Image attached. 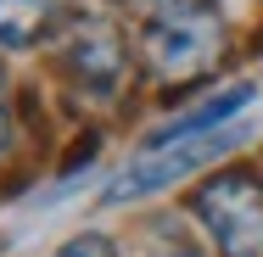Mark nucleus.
Segmentation results:
<instances>
[{
    "mask_svg": "<svg viewBox=\"0 0 263 257\" xmlns=\"http://www.w3.org/2000/svg\"><path fill=\"white\" fill-rule=\"evenodd\" d=\"M140 56L157 78H202L213 62L224 56V23L213 0H168L152 6L140 23Z\"/></svg>",
    "mask_w": 263,
    "mask_h": 257,
    "instance_id": "obj_1",
    "label": "nucleus"
},
{
    "mask_svg": "<svg viewBox=\"0 0 263 257\" xmlns=\"http://www.w3.org/2000/svg\"><path fill=\"white\" fill-rule=\"evenodd\" d=\"M196 218L224 257H263V179L252 168H224L196 190Z\"/></svg>",
    "mask_w": 263,
    "mask_h": 257,
    "instance_id": "obj_2",
    "label": "nucleus"
},
{
    "mask_svg": "<svg viewBox=\"0 0 263 257\" xmlns=\"http://www.w3.org/2000/svg\"><path fill=\"white\" fill-rule=\"evenodd\" d=\"M230 151V134H196V140H179V146H157V151H140L106 190V202H135V196H152V190H168L174 179L196 173L202 162H218Z\"/></svg>",
    "mask_w": 263,
    "mask_h": 257,
    "instance_id": "obj_3",
    "label": "nucleus"
},
{
    "mask_svg": "<svg viewBox=\"0 0 263 257\" xmlns=\"http://www.w3.org/2000/svg\"><path fill=\"white\" fill-rule=\"evenodd\" d=\"M67 73L96 90V95H112L129 73V39L112 17H79L73 34H67Z\"/></svg>",
    "mask_w": 263,
    "mask_h": 257,
    "instance_id": "obj_4",
    "label": "nucleus"
},
{
    "mask_svg": "<svg viewBox=\"0 0 263 257\" xmlns=\"http://www.w3.org/2000/svg\"><path fill=\"white\" fill-rule=\"evenodd\" d=\"M258 95V84H230V90H218L208 106H196V112H179L174 123H162L157 134L146 140V151H157V146H179V140H196V134H218V123H230L235 112H247V101Z\"/></svg>",
    "mask_w": 263,
    "mask_h": 257,
    "instance_id": "obj_5",
    "label": "nucleus"
},
{
    "mask_svg": "<svg viewBox=\"0 0 263 257\" xmlns=\"http://www.w3.org/2000/svg\"><path fill=\"white\" fill-rule=\"evenodd\" d=\"M56 28H62L56 0H0V45L6 51H28L40 39H51Z\"/></svg>",
    "mask_w": 263,
    "mask_h": 257,
    "instance_id": "obj_6",
    "label": "nucleus"
},
{
    "mask_svg": "<svg viewBox=\"0 0 263 257\" xmlns=\"http://www.w3.org/2000/svg\"><path fill=\"white\" fill-rule=\"evenodd\" d=\"M51 257H118V246L106 241V235H96V229H84V235H73V241H62Z\"/></svg>",
    "mask_w": 263,
    "mask_h": 257,
    "instance_id": "obj_7",
    "label": "nucleus"
},
{
    "mask_svg": "<svg viewBox=\"0 0 263 257\" xmlns=\"http://www.w3.org/2000/svg\"><path fill=\"white\" fill-rule=\"evenodd\" d=\"M11 146V101H6V78H0V151Z\"/></svg>",
    "mask_w": 263,
    "mask_h": 257,
    "instance_id": "obj_8",
    "label": "nucleus"
},
{
    "mask_svg": "<svg viewBox=\"0 0 263 257\" xmlns=\"http://www.w3.org/2000/svg\"><path fill=\"white\" fill-rule=\"evenodd\" d=\"M135 6H146V11H152V6H168V0H135Z\"/></svg>",
    "mask_w": 263,
    "mask_h": 257,
    "instance_id": "obj_9",
    "label": "nucleus"
}]
</instances>
